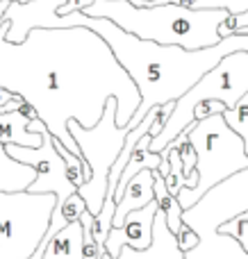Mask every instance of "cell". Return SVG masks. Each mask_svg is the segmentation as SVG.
Wrapping results in <instances>:
<instances>
[{
  "instance_id": "obj_1",
  "label": "cell",
  "mask_w": 248,
  "mask_h": 259,
  "mask_svg": "<svg viewBox=\"0 0 248 259\" xmlns=\"http://www.w3.org/2000/svg\"><path fill=\"white\" fill-rule=\"evenodd\" d=\"M85 16L109 18L114 25L135 34L137 39L162 46H180L185 50H200L221 41L219 25L230 14L226 7H182V5H150L135 7L128 0H94L82 9Z\"/></svg>"
},
{
  "instance_id": "obj_2",
  "label": "cell",
  "mask_w": 248,
  "mask_h": 259,
  "mask_svg": "<svg viewBox=\"0 0 248 259\" xmlns=\"http://www.w3.org/2000/svg\"><path fill=\"white\" fill-rule=\"evenodd\" d=\"M189 143L196 152V187L178 191V205L182 209L191 207L205 191L219 184L221 180L248 168V155L244 141L235 134L221 114H212L200 121H194L189 127Z\"/></svg>"
},
{
  "instance_id": "obj_3",
  "label": "cell",
  "mask_w": 248,
  "mask_h": 259,
  "mask_svg": "<svg viewBox=\"0 0 248 259\" xmlns=\"http://www.w3.org/2000/svg\"><path fill=\"white\" fill-rule=\"evenodd\" d=\"M248 91V53L237 50V53L226 55L219 59L182 98L173 103V112L164 127L159 130L157 137L150 139V150L159 152L182 132L194 123V107L205 100H219L230 109L237 100Z\"/></svg>"
},
{
  "instance_id": "obj_4",
  "label": "cell",
  "mask_w": 248,
  "mask_h": 259,
  "mask_svg": "<svg viewBox=\"0 0 248 259\" xmlns=\"http://www.w3.org/2000/svg\"><path fill=\"white\" fill-rule=\"evenodd\" d=\"M116 98L109 96L105 100L103 114H100L98 123L94 127H82L75 118L66 123L68 134L80 148V155L85 157L87 166H89V180L82 187H77V196L85 200L87 211L89 214H98L103 207L105 193H107V175L112 164L116 161L118 152L123 148L126 134L130 127H118L116 125Z\"/></svg>"
},
{
  "instance_id": "obj_5",
  "label": "cell",
  "mask_w": 248,
  "mask_h": 259,
  "mask_svg": "<svg viewBox=\"0 0 248 259\" xmlns=\"http://www.w3.org/2000/svg\"><path fill=\"white\" fill-rule=\"evenodd\" d=\"M53 193L0 191V259H27L53 216Z\"/></svg>"
},
{
  "instance_id": "obj_6",
  "label": "cell",
  "mask_w": 248,
  "mask_h": 259,
  "mask_svg": "<svg viewBox=\"0 0 248 259\" xmlns=\"http://www.w3.org/2000/svg\"><path fill=\"white\" fill-rule=\"evenodd\" d=\"M244 209H248V168L221 180L191 207L182 209V223H187L194 232L203 228L219 230V225Z\"/></svg>"
},
{
  "instance_id": "obj_7",
  "label": "cell",
  "mask_w": 248,
  "mask_h": 259,
  "mask_svg": "<svg viewBox=\"0 0 248 259\" xmlns=\"http://www.w3.org/2000/svg\"><path fill=\"white\" fill-rule=\"evenodd\" d=\"M7 155L12 159L21 161V164L34 168V180L25 189L30 193H53L55 202H64L71 193H75L77 189L71 184L66 175V164L59 157L57 148H55V139L48 132V127L41 132V146L39 148H25V146H5Z\"/></svg>"
},
{
  "instance_id": "obj_8",
  "label": "cell",
  "mask_w": 248,
  "mask_h": 259,
  "mask_svg": "<svg viewBox=\"0 0 248 259\" xmlns=\"http://www.w3.org/2000/svg\"><path fill=\"white\" fill-rule=\"evenodd\" d=\"M155 214H157V202L155 200H150L141 209L130 211L118 228H109L103 243L105 252L114 259L123 246H130L132 250H146L150 246V239H153Z\"/></svg>"
},
{
  "instance_id": "obj_9",
  "label": "cell",
  "mask_w": 248,
  "mask_h": 259,
  "mask_svg": "<svg viewBox=\"0 0 248 259\" xmlns=\"http://www.w3.org/2000/svg\"><path fill=\"white\" fill-rule=\"evenodd\" d=\"M114 259H185V252L178 248L176 234L167 228L164 214L157 209L153 221V239L146 250H132L130 246H123Z\"/></svg>"
},
{
  "instance_id": "obj_10",
  "label": "cell",
  "mask_w": 248,
  "mask_h": 259,
  "mask_svg": "<svg viewBox=\"0 0 248 259\" xmlns=\"http://www.w3.org/2000/svg\"><path fill=\"white\" fill-rule=\"evenodd\" d=\"M198 243L185 252V259H248V252L228 234L217 230H198Z\"/></svg>"
},
{
  "instance_id": "obj_11",
  "label": "cell",
  "mask_w": 248,
  "mask_h": 259,
  "mask_svg": "<svg viewBox=\"0 0 248 259\" xmlns=\"http://www.w3.org/2000/svg\"><path fill=\"white\" fill-rule=\"evenodd\" d=\"M150 200H155L153 170H139V173L126 184L121 198H118L116 209H114V216H112V228H118L130 211L141 209V207H146Z\"/></svg>"
},
{
  "instance_id": "obj_12",
  "label": "cell",
  "mask_w": 248,
  "mask_h": 259,
  "mask_svg": "<svg viewBox=\"0 0 248 259\" xmlns=\"http://www.w3.org/2000/svg\"><path fill=\"white\" fill-rule=\"evenodd\" d=\"M41 259H82V225L80 221L64 225L46 243Z\"/></svg>"
},
{
  "instance_id": "obj_13",
  "label": "cell",
  "mask_w": 248,
  "mask_h": 259,
  "mask_svg": "<svg viewBox=\"0 0 248 259\" xmlns=\"http://www.w3.org/2000/svg\"><path fill=\"white\" fill-rule=\"evenodd\" d=\"M27 123L30 118L21 114L18 109L14 112H0V143L3 146H25V148H39L41 146V134L27 132Z\"/></svg>"
},
{
  "instance_id": "obj_14",
  "label": "cell",
  "mask_w": 248,
  "mask_h": 259,
  "mask_svg": "<svg viewBox=\"0 0 248 259\" xmlns=\"http://www.w3.org/2000/svg\"><path fill=\"white\" fill-rule=\"evenodd\" d=\"M34 168L12 159L0 143V191H25L34 180Z\"/></svg>"
},
{
  "instance_id": "obj_15",
  "label": "cell",
  "mask_w": 248,
  "mask_h": 259,
  "mask_svg": "<svg viewBox=\"0 0 248 259\" xmlns=\"http://www.w3.org/2000/svg\"><path fill=\"white\" fill-rule=\"evenodd\" d=\"M153 193H155L157 209L164 214L167 228L176 234L178 228L182 225V207L178 205V198L167 191V187H164V178L157 173V170H153Z\"/></svg>"
},
{
  "instance_id": "obj_16",
  "label": "cell",
  "mask_w": 248,
  "mask_h": 259,
  "mask_svg": "<svg viewBox=\"0 0 248 259\" xmlns=\"http://www.w3.org/2000/svg\"><path fill=\"white\" fill-rule=\"evenodd\" d=\"M221 116H223V121L228 123V127L241 137V141H244V150L248 155V91L237 100L235 105H232L230 109H226Z\"/></svg>"
},
{
  "instance_id": "obj_17",
  "label": "cell",
  "mask_w": 248,
  "mask_h": 259,
  "mask_svg": "<svg viewBox=\"0 0 248 259\" xmlns=\"http://www.w3.org/2000/svg\"><path fill=\"white\" fill-rule=\"evenodd\" d=\"M217 232L232 237L248 252V209H244L241 214H237V216H232V219L226 221L223 225H219Z\"/></svg>"
},
{
  "instance_id": "obj_18",
  "label": "cell",
  "mask_w": 248,
  "mask_h": 259,
  "mask_svg": "<svg viewBox=\"0 0 248 259\" xmlns=\"http://www.w3.org/2000/svg\"><path fill=\"white\" fill-rule=\"evenodd\" d=\"M246 27H248V12H230L219 25V36L226 39V36L232 34H241Z\"/></svg>"
},
{
  "instance_id": "obj_19",
  "label": "cell",
  "mask_w": 248,
  "mask_h": 259,
  "mask_svg": "<svg viewBox=\"0 0 248 259\" xmlns=\"http://www.w3.org/2000/svg\"><path fill=\"white\" fill-rule=\"evenodd\" d=\"M176 241H178V248H180L182 252H187V250H191V248L198 243V234H196L187 223H182L180 228H178V232H176Z\"/></svg>"
},
{
  "instance_id": "obj_20",
  "label": "cell",
  "mask_w": 248,
  "mask_h": 259,
  "mask_svg": "<svg viewBox=\"0 0 248 259\" xmlns=\"http://www.w3.org/2000/svg\"><path fill=\"white\" fill-rule=\"evenodd\" d=\"M226 112V105L219 103V100H205V103H198L194 107V121H200L205 116H212V114H223Z\"/></svg>"
},
{
  "instance_id": "obj_21",
  "label": "cell",
  "mask_w": 248,
  "mask_h": 259,
  "mask_svg": "<svg viewBox=\"0 0 248 259\" xmlns=\"http://www.w3.org/2000/svg\"><path fill=\"white\" fill-rule=\"evenodd\" d=\"M128 3L135 7H150V0H128Z\"/></svg>"
},
{
  "instance_id": "obj_22",
  "label": "cell",
  "mask_w": 248,
  "mask_h": 259,
  "mask_svg": "<svg viewBox=\"0 0 248 259\" xmlns=\"http://www.w3.org/2000/svg\"><path fill=\"white\" fill-rule=\"evenodd\" d=\"M100 259H112V257L107 255V252H105V248H103V252H100Z\"/></svg>"
},
{
  "instance_id": "obj_23",
  "label": "cell",
  "mask_w": 248,
  "mask_h": 259,
  "mask_svg": "<svg viewBox=\"0 0 248 259\" xmlns=\"http://www.w3.org/2000/svg\"><path fill=\"white\" fill-rule=\"evenodd\" d=\"M241 34H248V27H246V30H244V32H241Z\"/></svg>"
},
{
  "instance_id": "obj_24",
  "label": "cell",
  "mask_w": 248,
  "mask_h": 259,
  "mask_svg": "<svg viewBox=\"0 0 248 259\" xmlns=\"http://www.w3.org/2000/svg\"><path fill=\"white\" fill-rule=\"evenodd\" d=\"M12 3H16V0H12Z\"/></svg>"
}]
</instances>
